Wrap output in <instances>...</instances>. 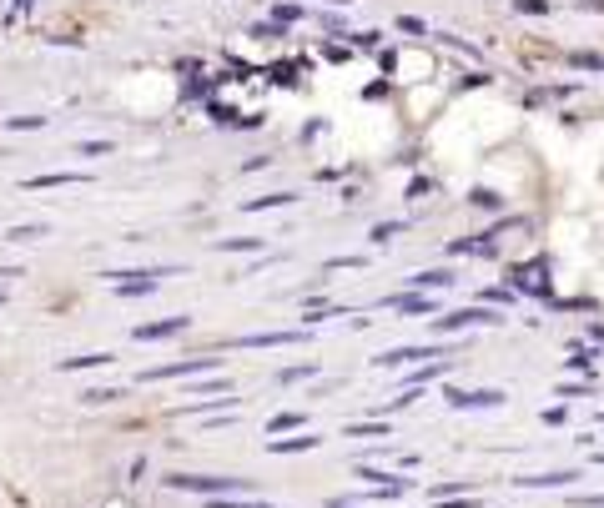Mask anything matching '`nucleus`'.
Segmentation results:
<instances>
[{"mask_svg": "<svg viewBox=\"0 0 604 508\" xmlns=\"http://www.w3.org/2000/svg\"><path fill=\"white\" fill-rule=\"evenodd\" d=\"M327 6H353V0H327Z\"/></svg>", "mask_w": 604, "mask_h": 508, "instance_id": "obj_41", "label": "nucleus"}, {"mask_svg": "<svg viewBox=\"0 0 604 508\" xmlns=\"http://www.w3.org/2000/svg\"><path fill=\"white\" fill-rule=\"evenodd\" d=\"M317 443H322L317 433H302V438H272L267 453H307V448H317Z\"/></svg>", "mask_w": 604, "mask_h": 508, "instance_id": "obj_16", "label": "nucleus"}, {"mask_svg": "<svg viewBox=\"0 0 604 508\" xmlns=\"http://www.w3.org/2000/svg\"><path fill=\"white\" fill-rule=\"evenodd\" d=\"M81 182H86L81 172H45V177H26L21 187L26 192H40V187H81Z\"/></svg>", "mask_w": 604, "mask_h": 508, "instance_id": "obj_13", "label": "nucleus"}, {"mask_svg": "<svg viewBox=\"0 0 604 508\" xmlns=\"http://www.w3.org/2000/svg\"><path fill=\"white\" fill-rule=\"evenodd\" d=\"M509 287H514V292H524V297H549V262H544V257H534V262L514 267V272H509Z\"/></svg>", "mask_w": 604, "mask_h": 508, "instance_id": "obj_4", "label": "nucleus"}, {"mask_svg": "<svg viewBox=\"0 0 604 508\" xmlns=\"http://www.w3.org/2000/svg\"><path fill=\"white\" fill-rule=\"evenodd\" d=\"M504 317L493 312V307H459L449 317H433V332L444 337V332H463V327H499Z\"/></svg>", "mask_w": 604, "mask_h": 508, "instance_id": "obj_3", "label": "nucleus"}, {"mask_svg": "<svg viewBox=\"0 0 604 508\" xmlns=\"http://www.w3.org/2000/svg\"><path fill=\"white\" fill-rule=\"evenodd\" d=\"M192 327V317H167V322H146V327H136V343H156V337H177V332H187Z\"/></svg>", "mask_w": 604, "mask_h": 508, "instance_id": "obj_9", "label": "nucleus"}, {"mask_svg": "<svg viewBox=\"0 0 604 508\" xmlns=\"http://www.w3.org/2000/svg\"><path fill=\"white\" fill-rule=\"evenodd\" d=\"M444 398H449V408H459V413H473V408H499V403H504V392H499V387H473V392H463V387H449Z\"/></svg>", "mask_w": 604, "mask_h": 508, "instance_id": "obj_6", "label": "nucleus"}, {"mask_svg": "<svg viewBox=\"0 0 604 508\" xmlns=\"http://www.w3.org/2000/svg\"><path fill=\"white\" fill-rule=\"evenodd\" d=\"M398 31H408V35H423V21H413V16H403V21H398Z\"/></svg>", "mask_w": 604, "mask_h": 508, "instance_id": "obj_38", "label": "nucleus"}, {"mask_svg": "<svg viewBox=\"0 0 604 508\" xmlns=\"http://www.w3.org/2000/svg\"><path fill=\"white\" fill-rule=\"evenodd\" d=\"M297 197L292 192H267V197H252V201H242V211H272V206H292Z\"/></svg>", "mask_w": 604, "mask_h": 508, "instance_id": "obj_17", "label": "nucleus"}, {"mask_svg": "<svg viewBox=\"0 0 604 508\" xmlns=\"http://www.w3.org/2000/svg\"><path fill=\"white\" fill-rule=\"evenodd\" d=\"M282 31H287V26H278V21H257L247 35H252V40H282Z\"/></svg>", "mask_w": 604, "mask_h": 508, "instance_id": "obj_22", "label": "nucleus"}, {"mask_svg": "<svg viewBox=\"0 0 604 508\" xmlns=\"http://www.w3.org/2000/svg\"><path fill=\"white\" fill-rule=\"evenodd\" d=\"M388 307H398V312H423V317H428L438 302H433L428 292H398V297H388Z\"/></svg>", "mask_w": 604, "mask_h": 508, "instance_id": "obj_15", "label": "nucleus"}, {"mask_svg": "<svg viewBox=\"0 0 604 508\" xmlns=\"http://www.w3.org/2000/svg\"><path fill=\"white\" fill-rule=\"evenodd\" d=\"M468 201H473V206H483V211H499V206H504V197H499V192H488V187L468 192Z\"/></svg>", "mask_w": 604, "mask_h": 508, "instance_id": "obj_23", "label": "nucleus"}, {"mask_svg": "<svg viewBox=\"0 0 604 508\" xmlns=\"http://www.w3.org/2000/svg\"><path fill=\"white\" fill-rule=\"evenodd\" d=\"M31 6H35V0H16V11H31Z\"/></svg>", "mask_w": 604, "mask_h": 508, "instance_id": "obj_40", "label": "nucleus"}, {"mask_svg": "<svg viewBox=\"0 0 604 508\" xmlns=\"http://www.w3.org/2000/svg\"><path fill=\"white\" fill-rule=\"evenodd\" d=\"M378 40H383V35H378V31H358V35H353V45H363V50H373V45H378Z\"/></svg>", "mask_w": 604, "mask_h": 508, "instance_id": "obj_34", "label": "nucleus"}, {"mask_svg": "<svg viewBox=\"0 0 604 508\" xmlns=\"http://www.w3.org/2000/svg\"><path fill=\"white\" fill-rule=\"evenodd\" d=\"M207 116L216 121V126H262V116H242V111H232V106H222V101H207Z\"/></svg>", "mask_w": 604, "mask_h": 508, "instance_id": "obj_10", "label": "nucleus"}, {"mask_svg": "<svg viewBox=\"0 0 604 508\" xmlns=\"http://www.w3.org/2000/svg\"><path fill=\"white\" fill-rule=\"evenodd\" d=\"M216 252H262V237H222Z\"/></svg>", "mask_w": 604, "mask_h": 508, "instance_id": "obj_20", "label": "nucleus"}, {"mask_svg": "<svg viewBox=\"0 0 604 508\" xmlns=\"http://www.w3.org/2000/svg\"><path fill=\"white\" fill-rule=\"evenodd\" d=\"M312 372H317V368H282L278 382H297V377H312Z\"/></svg>", "mask_w": 604, "mask_h": 508, "instance_id": "obj_31", "label": "nucleus"}, {"mask_svg": "<svg viewBox=\"0 0 604 508\" xmlns=\"http://www.w3.org/2000/svg\"><path fill=\"white\" fill-rule=\"evenodd\" d=\"M599 463H604V453H599Z\"/></svg>", "mask_w": 604, "mask_h": 508, "instance_id": "obj_43", "label": "nucleus"}, {"mask_svg": "<svg viewBox=\"0 0 604 508\" xmlns=\"http://www.w3.org/2000/svg\"><path fill=\"white\" fill-rule=\"evenodd\" d=\"M408 287H418V292H438V287H454V272H444V267H433V272H418V277H408Z\"/></svg>", "mask_w": 604, "mask_h": 508, "instance_id": "obj_14", "label": "nucleus"}, {"mask_svg": "<svg viewBox=\"0 0 604 508\" xmlns=\"http://www.w3.org/2000/svg\"><path fill=\"white\" fill-rule=\"evenodd\" d=\"M449 252H454V257H493L499 247H493V237L483 232V237H459V242H449Z\"/></svg>", "mask_w": 604, "mask_h": 508, "instance_id": "obj_12", "label": "nucleus"}, {"mask_svg": "<svg viewBox=\"0 0 604 508\" xmlns=\"http://www.w3.org/2000/svg\"><path fill=\"white\" fill-rule=\"evenodd\" d=\"M222 358H182V363H167V368H146L141 382H167V377H192V372H212Z\"/></svg>", "mask_w": 604, "mask_h": 508, "instance_id": "obj_5", "label": "nucleus"}, {"mask_svg": "<svg viewBox=\"0 0 604 508\" xmlns=\"http://www.w3.org/2000/svg\"><path fill=\"white\" fill-rule=\"evenodd\" d=\"M45 126V116H11L6 121V131H40Z\"/></svg>", "mask_w": 604, "mask_h": 508, "instance_id": "obj_28", "label": "nucleus"}, {"mask_svg": "<svg viewBox=\"0 0 604 508\" xmlns=\"http://www.w3.org/2000/svg\"><path fill=\"white\" fill-rule=\"evenodd\" d=\"M116 398H126L121 387H86V392H81L86 408H106V403H116Z\"/></svg>", "mask_w": 604, "mask_h": 508, "instance_id": "obj_18", "label": "nucleus"}, {"mask_svg": "<svg viewBox=\"0 0 604 508\" xmlns=\"http://www.w3.org/2000/svg\"><path fill=\"white\" fill-rule=\"evenodd\" d=\"M398 232H403V221H378V227H373V242L383 247V242H393Z\"/></svg>", "mask_w": 604, "mask_h": 508, "instance_id": "obj_26", "label": "nucleus"}, {"mask_svg": "<svg viewBox=\"0 0 604 508\" xmlns=\"http://www.w3.org/2000/svg\"><path fill=\"white\" fill-rule=\"evenodd\" d=\"M106 363H116L111 353H86V358H61V372H76V368H106Z\"/></svg>", "mask_w": 604, "mask_h": 508, "instance_id": "obj_19", "label": "nucleus"}, {"mask_svg": "<svg viewBox=\"0 0 604 508\" xmlns=\"http://www.w3.org/2000/svg\"><path fill=\"white\" fill-rule=\"evenodd\" d=\"M579 473L574 468H554V473H524V478H514L519 488H564V483H574Z\"/></svg>", "mask_w": 604, "mask_h": 508, "instance_id": "obj_11", "label": "nucleus"}, {"mask_svg": "<svg viewBox=\"0 0 604 508\" xmlns=\"http://www.w3.org/2000/svg\"><path fill=\"white\" fill-rule=\"evenodd\" d=\"M302 423H307L302 413H278V418L267 423V433H287V428H302Z\"/></svg>", "mask_w": 604, "mask_h": 508, "instance_id": "obj_24", "label": "nucleus"}, {"mask_svg": "<svg viewBox=\"0 0 604 508\" xmlns=\"http://www.w3.org/2000/svg\"><path fill=\"white\" fill-rule=\"evenodd\" d=\"M519 11H524V16H544L549 6H544V0H519Z\"/></svg>", "mask_w": 604, "mask_h": 508, "instance_id": "obj_36", "label": "nucleus"}, {"mask_svg": "<svg viewBox=\"0 0 604 508\" xmlns=\"http://www.w3.org/2000/svg\"><path fill=\"white\" fill-rule=\"evenodd\" d=\"M388 428L383 423H348V438H383Z\"/></svg>", "mask_w": 604, "mask_h": 508, "instance_id": "obj_27", "label": "nucleus"}, {"mask_svg": "<svg viewBox=\"0 0 604 508\" xmlns=\"http://www.w3.org/2000/svg\"><path fill=\"white\" fill-rule=\"evenodd\" d=\"M423 358H449L444 348H393V353H378V368H423Z\"/></svg>", "mask_w": 604, "mask_h": 508, "instance_id": "obj_7", "label": "nucleus"}, {"mask_svg": "<svg viewBox=\"0 0 604 508\" xmlns=\"http://www.w3.org/2000/svg\"><path fill=\"white\" fill-rule=\"evenodd\" d=\"M483 302H514V287H488Z\"/></svg>", "mask_w": 604, "mask_h": 508, "instance_id": "obj_32", "label": "nucleus"}, {"mask_svg": "<svg viewBox=\"0 0 604 508\" xmlns=\"http://www.w3.org/2000/svg\"><path fill=\"white\" fill-rule=\"evenodd\" d=\"M207 508H267V503H227V498H212Z\"/></svg>", "mask_w": 604, "mask_h": 508, "instance_id": "obj_37", "label": "nucleus"}, {"mask_svg": "<svg viewBox=\"0 0 604 508\" xmlns=\"http://www.w3.org/2000/svg\"><path fill=\"white\" fill-rule=\"evenodd\" d=\"M327 508H353V498H333V503H327Z\"/></svg>", "mask_w": 604, "mask_h": 508, "instance_id": "obj_39", "label": "nucleus"}, {"mask_svg": "<svg viewBox=\"0 0 604 508\" xmlns=\"http://www.w3.org/2000/svg\"><path fill=\"white\" fill-rule=\"evenodd\" d=\"M111 151V141H81V156H106Z\"/></svg>", "mask_w": 604, "mask_h": 508, "instance_id": "obj_33", "label": "nucleus"}, {"mask_svg": "<svg viewBox=\"0 0 604 508\" xmlns=\"http://www.w3.org/2000/svg\"><path fill=\"white\" fill-rule=\"evenodd\" d=\"M589 392H594L589 382H564V387H559V398H589Z\"/></svg>", "mask_w": 604, "mask_h": 508, "instance_id": "obj_30", "label": "nucleus"}, {"mask_svg": "<svg viewBox=\"0 0 604 508\" xmlns=\"http://www.w3.org/2000/svg\"><path fill=\"white\" fill-rule=\"evenodd\" d=\"M267 81H278V86H297V66H292V61L267 66Z\"/></svg>", "mask_w": 604, "mask_h": 508, "instance_id": "obj_21", "label": "nucleus"}, {"mask_svg": "<svg viewBox=\"0 0 604 508\" xmlns=\"http://www.w3.org/2000/svg\"><path fill=\"white\" fill-rule=\"evenodd\" d=\"M574 66H589V71H604V55H584V50H579V55H574Z\"/></svg>", "mask_w": 604, "mask_h": 508, "instance_id": "obj_35", "label": "nucleus"}, {"mask_svg": "<svg viewBox=\"0 0 604 508\" xmlns=\"http://www.w3.org/2000/svg\"><path fill=\"white\" fill-rule=\"evenodd\" d=\"M0 302H6V292H0Z\"/></svg>", "mask_w": 604, "mask_h": 508, "instance_id": "obj_42", "label": "nucleus"}, {"mask_svg": "<svg viewBox=\"0 0 604 508\" xmlns=\"http://www.w3.org/2000/svg\"><path fill=\"white\" fill-rule=\"evenodd\" d=\"M45 237V227H31V221H26V227H11L6 232V242H40Z\"/></svg>", "mask_w": 604, "mask_h": 508, "instance_id": "obj_25", "label": "nucleus"}, {"mask_svg": "<svg viewBox=\"0 0 604 508\" xmlns=\"http://www.w3.org/2000/svg\"><path fill=\"white\" fill-rule=\"evenodd\" d=\"M177 267H146V272H106L111 277V287L121 292V297H146V292H156L161 287V277H172Z\"/></svg>", "mask_w": 604, "mask_h": 508, "instance_id": "obj_2", "label": "nucleus"}, {"mask_svg": "<svg viewBox=\"0 0 604 508\" xmlns=\"http://www.w3.org/2000/svg\"><path fill=\"white\" fill-rule=\"evenodd\" d=\"M272 21H278V26H292V21H302V6H272Z\"/></svg>", "mask_w": 604, "mask_h": 508, "instance_id": "obj_29", "label": "nucleus"}, {"mask_svg": "<svg viewBox=\"0 0 604 508\" xmlns=\"http://www.w3.org/2000/svg\"><path fill=\"white\" fill-rule=\"evenodd\" d=\"M167 488H182V493H207V498H222V493H257L252 478H202V473H167L161 478Z\"/></svg>", "mask_w": 604, "mask_h": 508, "instance_id": "obj_1", "label": "nucleus"}, {"mask_svg": "<svg viewBox=\"0 0 604 508\" xmlns=\"http://www.w3.org/2000/svg\"><path fill=\"white\" fill-rule=\"evenodd\" d=\"M292 343H307V327H292V332H257V337H242V348H292Z\"/></svg>", "mask_w": 604, "mask_h": 508, "instance_id": "obj_8", "label": "nucleus"}]
</instances>
